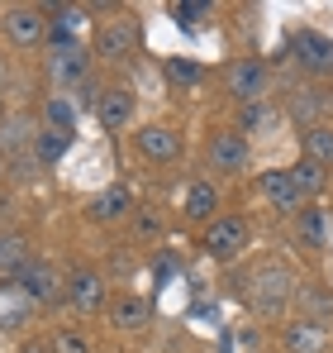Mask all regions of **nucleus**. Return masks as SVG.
<instances>
[{"mask_svg":"<svg viewBox=\"0 0 333 353\" xmlns=\"http://www.w3.org/2000/svg\"><path fill=\"white\" fill-rule=\"evenodd\" d=\"M295 272H290V263H281V258H262V263H253V272L243 277V301L257 310V315H286V305L295 301Z\"/></svg>","mask_w":333,"mask_h":353,"instance_id":"nucleus-1","label":"nucleus"},{"mask_svg":"<svg viewBox=\"0 0 333 353\" xmlns=\"http://www.w3.org/2000/svg\"><path fill=\"white\" fill-rule=\"evenodd\" d=\"M248 243H253V230H248L243 215H215L205 225V239H200V248H205L210 263H238L248 253Z\"/></svg>","mask_w":333,"mask_h":353,"instance_id":"nucleus-2","label":"nucleus"},{"mask_svg":"<svg viewBox=\"0 0 333 353\" xmlns=\"http://www.w3.org/2000/svg\"><path fill=\"white\" fill-rule=\"evenodd\" d=\"M205 163H210V172L243 176L253 168V148H248V139H243L238 129H210V139H205Z\"/></svg>","mask_w":333,"mask_h":353,"instance_id":"nucleus-3","label":"nucleus"},{"mask_svg":"<svg viewBox=\"0 0 333 353\" xmlns=\"http://www.w3.org/2000/svg\"><path fill=\"white\" fill-rule=\"evenodd\" d=\"M0 29H5V39H10V48H39L43 39H48V14L39 10V5H10L5 14H0Z\"/></svg>","mask_w":333,"mask_h":353,"instance_id":"nucleus-4","label":"nucleus"},{"mask_svg":"<svg viewBox=\"0 0 333 353\" xmlns=\"http://www.w3.org/2000/svg\"><path fill=\"white\" fill-rule=\"evenodd\" d=\"M224 91H228V101H233V105L267 101V67H262V58L228 62V72H224Z\"/></svg>","mask_w":333,"mask_h":353,"instance_id":"nucleus-5","label":"nucleus"},{"mask_svg":"<svg viewBox=\"0 0 333 353\" xmlns=\"http://www.w3.org/2000/svg\"><path fill=\"white\" fill-rule=\"evenodd\" d=\"M286 48H290V58L300 62L310 77H333V39L329 34H319V29H295V34L286 39Z\"/></svg>","mask_w":333,"mask_h":353,"instance_id":"nucleus-6","label":"nucleus"},{"mask_svg":"<svg viewBox=\"0 0 333 353\" xmlns=\"http://www.w3.org/2000/svg\"><path fill=\"white\" fill-rule=\"evenodd\" d=\"M133 153L143 158V163H176L181 158V129L176 124H143L138 134H133Z\"/></svg>","mask_w":333,"mask_h":353,"instance_id":"nucleus-7","label":"nucleus"},{"mask_svg":"<svg viewBox=\"0 0 333 353\" xmlns=\"http://www.w3.org/2000/svg\"><path fill=\"white\" fill-rule=\"evenodd\" d=\"M133 48H138V19H105L100 24V34H96V58L119 67V62L133 58Z\"/></svg>","mask_w":333,"mask_h":353,"instance_id":"nucleus-8","label":"nucleus"},{"mask_svg":"<svg viewBox=\"0 0 333 353\" xmlns=\"http://www.w3.org/2000/svg\"><path fill=\"white\" fill-rule=\"evenodd\" d=\"M257 191H262V201L277 210V215H300L305 210V196L295 191V181H290V168H267V172L257 176Z\"/></svg>","mask_w":333,"mask_h":353,"instance_id":"nucleus-9","label":"nucleus"},{"mask_svg":"<svg viewBox=\"0 0 333 353\" xmlns=\"http://www.w3.org/2000/svg\"><path fill=\"white\" fill-rule=\"evenodd\" d=\"M67 301H72L81 315H100V310L110 305V287H105V277H100V272L76 268V272H72V282H67Z\"/></svg>","mask_w":333,"mask_h":353,"instance_id":"nucleus-10","label":"nucleus"},{"mask_svg":"<svg viewBox=\"0 0 333 353\" xmlns=\"http://www.w3.org/2000/svg\"><path fill=\"white\" fill-rule=\"evenodd\" d=\"M86 72H91V58H86V48H81L76 39H72V43H57L53 53H48V81L62 86V91L76 86Z\"/></svg>","mask_w":333,"mask_h":353,"instance_id":"nucleus-11","label":"nucleus"},{"mask_svg":"<svg viewBox=\"0 0 333 353\" xmlns=\"http://www.w3.org/2000/svg\"><path fill=\"white\" fill-rule=\"evenodd\" d=\"M91 110H96V119H100V129H105V134H119V129H129V124H133V96H129L124 86L96 91Z\"/></svg>","mask_w":333,"mask_h":353,"instance_id":"nucleus-12","label":"nucleus"},{"mask_svg":"<svg viewBox=\"0 0 333 353\" xmlns=\"http://www.w3.org/2000/svg\"><path fill=\"white\" fill-rule=\"evenodd\" d=\"M329 105H333V96H329V91H319V86H295V91L286 96V115L295 119V124H305V129L324 124Z\"/></svg>","mask_w":333,"mask_h":353,"instance_id":"nucleus-13","label":"nucleus"},{"mask_svg":"<svg viewBox=\"0 0 333 353\" xmlns=\"http://www.w3.org/2000/svg\"><path fill=\"white\" fill-rule=\"evenodd\" d=\"M19 287H24V296H29L34 305H53L57 296H62V277H57L48 263H29L24 277H19Z\"/></svg>","mask_w":333,"mask_h":353,"instance_id":"nucleus-14","label":"nucleus"},{"mask_svg":"<svg viewBox=\"0 0 333 353\" xmlns=\"http://www.w3.org/2000/svg\"><path fill=\"white\" fill-rule=\"evenodd\" d=\"M295 305H300V320L333 330V325H329V320H333V292H329V287H319V282L295 287Z\"/></svg>","mask_w":333,"mask_h":353,"instance_id":"nucleus-15","label":"nucleus"},{"mask_svg":"<svg viewBox=\"0 0 333 353\" xmlns=\"http://www.w3.org/2000/svg\"><path fill=\"white\" fill-rule=\"evenodd\" d=\"M181 215H186L191 225H210V220L219 215V191H215V181H191V191H186V201H181Z\"/></svg>","mask_w":333,"mask_h":353,"instance_id":"nucleus-16","label":"nucleus"},{"mask_svg":"<svg viewBox=\"0 0 333 353\" xmlns=\"http://www.w3.org/2000/svg\"><path fill=\"white\" fill-rule=\"evenodd\" d=\"M129 210H133V191H129V186H110V191H100V196L86 205V215H91L96 225H119Z\"/></svg>","mask_w":333,"mask_h":353,"instance_id":"nucleus-17","label":"nucleus"},{"mask_svg":"<svg viewBox=\"0 0 333 353\" xmlns=\"http://www.w3.org/2000/svg\"><path fill=\"white\" fill-rule=\"evenodd\" d=\"M281 339H286L290 353H329V330L324 325H310V320H290Z\"/></svg>","mask_w":333,"mask_h":353,"instance_id":"nucleus-18","label":"nucleus"},{"mask_svg":"<svg viewBox=\"0 0 333 353\" xmlns=\"http://www.w3.org/2000/svg\"><path fill=\"white\" fill-rule=\"evenodd\" d=\"M110 325H114V330H124V334L143 330V325H148V301L133 296V292L114 296V301H110Z\"/></svg>","mask_w":333,"mask_h":353,"instance_id":"nucleus-19","label":"nucleus"},{"mask_svg":"<svg viewBox=\"0 0 333 353\" xmlns=\"http://www.w3.org/2000/svg\"><path fill=\"white\" fill-rule=\"evenodd\" d=\"M300 239H305L314 253L333 248V210H319V205L300 210Z\"/></svg>","mask_w":333,"mask_h":353,"instance_id":"nucleus-20","label":"nucleus"},{"mask_svg":"<svg viewBox=\"0 0 333 353\" xmlns=\"http://www.w3.org/2000/svg\"><path fill=\"white\" fill-rule=\"evenodd\" d=\"M29 263H34V258H29V239H19V234H10V230H0V277L19 282Z\"/></svg>","mask_w":333,"mask_h":353,"instance_id":"nucleus-21","label":"nucleus"},{"mask_svg":"<svg viewBox=\"0 0 333 353\" xmlns=\"http://www.w3.org/2000/svg\"><path fill=\"white\" fill-rule=\"evenodd\" d=\"M300 148H305V163H314V168H333V124H314V129H305L300 134Z\"/></svg>","mask_w":333,"mask_h":353,"instance_id":"nucleus-22","label":"nucleus"},{"mask_svg":"<svg viewBox=\"0 0 333 353\" xmlns=\"http://www.w3.org/2000/svg\"><path fill=\"white\" fill-rule=\"evenodd\" d=\"M281 124L277 105L272 101H253V105H238V134L248 139V134H272Z\"/></svg>","mask_w":333,"mask_h":353,"instance_id":"nucleus-23","label":"nucleus"},{"mask_svg":"<svg viewBox=\"0 0 333 353\" xmlns=\"http://www.w3.org/2000/svg\"><path fill=\"white\" fill-rule=\"evenodd\" d=\"M34 153V119L29 115H14V119H0V158L5 153Z\"/></svg>","mask_w":333,"mask_h":353,"instance_id":"nucleus-24","label":"nucleus"},{"mask_svg":"<svg viewBox=\"0 0 333 353\" xmlns=\"http://www.w3.org/2000/svg\"><path fill=\"white\" fill-rule=\"evenodd\" d=\"M43 129H53V134H72V129H76V105H72L62 91L43 101Z\"/></svg>","mask_w":333,"mask_h":353,"instance_id":"nucleus-25","label":"nucleus"},{"mask_svg":"<svg viewBox=\"0 0 333 353\" xmlns=\"http://www.w3.org/2000/svg\"><path fill=\"white\" fill-rule=\"evenodd\" d=\"M67 143H72V134H53V129H39V134H34V163H39V168H53L57 158L67 153Z\"/></svg>","mask_w":333,"mask_h":353,"instance_id":"nucleus-26","label":"nucleus"},{"mask_svg":"<svg viewBox=\"0 0 333 353\" xmlns=\"http://www.w3.org/2000/svg\"><path fill=\"white\" fill-rule=\"evenodd\" d=\"M290 181H295V191H300V196H305V201H314V196H319V191H324V186H329V172H324V168H314V163H305V158H300V163H295V168H290Z\"/></svg>","mask_w":333,"mask_h":353,"instance_id":"nucleus-27","label":"nucleus"},{"mask_svg":"<svg viewBox=\"0 0 333 353\" xmlns=\"http://www.w3.org/2000/svg\"><path fill=\"white\" fill-rule=\"evenodd\" d=\"M133 234H138V239H158V234H162V210H158V205H138V215H133Z\"/></svg>","mask_w":333,"mask_h":353,"instance_id":"nucleus-28","label":"nucleus"},{"mask_svg":"<svg viewBox=\"0 0 333 353\" xmlns=\"http://www.w3.org/2000/svg\"><path fill=\"white\" fill-rule=\"evenodd\" d=\"M53 353H96V344L81 330H57L53 334Z\"/></svg>","mask_w":333,"mask_h":353,"instance_id":"nucleus-29","label":"nucleus"},{"mask_svg":"<svg viewBox=\"0 0 333 353\" xmlns=\"http://www.w3.org/2000/svg\"><path fill=\"white\" fill-rule=\"evenodd\" d=\"M166 77H171L176 86H195V81H200V67L186 62V58H171V62H166Z\"/></svg>","mask_w":333,"mask_h":353,"instance_id":"nucleus-30","label":"nucleus"},{"mask_svg":"<svg viewBox=\"0 0 333 353\" xmlns=\"http://www.w3.org/2000/svg\"><path fill=\"white\" fill-rule=\"evenodd\" d=\"M171 14L181 24H200V14H210V5H171Z\"/></svg>","mask_w":333,"mask_h":353,"instance_id":"nucleus-31","label":"nucleus"},{"mask_svg":"<svg viewBox=\"0 0 333 353\" xmlns=\"http://www.w3.org/2000/svg\"><path fill=\"white\" fill-rule=\"evenodd\" d=\"M19 353H53V344H43V339H29Z\"/></svg>","mask_w":333,"mask_h":353,"instance_id":"nucleus-32","label":"nucleus"},{"mask_svg":"<svg viewBox=\"0 0 333 353\" xmlns=\"http://www.w3.org/2000/svg\"><path fill=\"white\" fill-rule=\"evenodd\" d=\"M0 119H5V91H0Z\"/></svg>","mask_w":333,"mask_h":353,"instance_id":"nucleus-33","label":"nucleus"},{"mask_svg":"<svg viewBox=\"0 0 333 353\" xmlns=\"http://www.w3.org/2000/svg\"><path fill=\"white\" fill-rule=\"evenodd\" d=\"M0 176H5V158H0Z\"/></svg>","mask_w":333,"mask_h":353,"instance_id":"nucleus-34","label":"nucleus"}]
</instances>
